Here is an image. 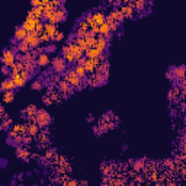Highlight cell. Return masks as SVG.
Returning <instances> with one entry per match:
<instances>
[{
    "mask_svg": "<svg viewBox=\"0 0 186 186\" xmlns=\"http://www.w3.org/2000/svg\"><path fill=\"white\" fill-rule=\"evenodd\" d=\"M34 119H35V124H37L39 128H45V127H48L50 122H51V116H50V114H48L45 109H38Z\"/></svg>",
    "mask_w": 186,
    "mask_h": 186,
    "instance_id": "obj_1",
    "label": "cell"
},
{
    "mask_svg": "<svg viewBox=\"0 0 186 186\" xmlns=\"http://www.w3.org/2000/svg\"><path fill=\"white\" fill-rule=\"evenodd\" d=\"M64 80H65L71 87H76V89H81V87H83V81H81V79H80V77H77V76H76V73H74L73 70H67V71L64 73Z\"/></svg>",
    "mask_w": 186,
    "mask_h": 186,
    "instance_id": "obj_2",
    "label": "cell"
},
{
    "mask_svg": "<svg viewBox=\"0 0 186 186\" xmlns=\"http://www.w3.org/2000/svg\"><path fill=\"white\" fill-rule=\"evenodd\" d=\"M65 18H67V12H65V9L61 6V8H58V9H54V12H52V15L50 16V19H48V23H58V22H63V21H65Z\"/></svg>",
    "mask_w": 186,
    "mask_h": 186,
    "instance_id": "obj_3",
    "label": "cell"
},
{
    "mask_svg": "<svg viewBox=\"0 0 186 186\" xmlns=\"http://www.w3.org/2000/svg\"><path fill=\"white\" fill-rule=\"evenodd\" d=\"M41 22V19H37L35 16H32V15H28L26 16V19L23 21V23H22V28L28 32V34H31V32H34L35 31V28H37V25Z\"/></svg>",
    "mask_w": 186,
    "mask_h": 186,
    "instance_id": "obj_4",
    "label": "cell"
},
{
    "mask_svg": "<svg viewBox=\"0 0 186 186\" xmlns=\"http://www.w3.org/2000/svg\"><path fill=\"white\" fill-rule=\"evenodd\" d=\"M102 60H103V58H93V60L86 58V61H84V64H83V67H84L86 73H90V74L96 73V68L101 65Z\"/></svg>",
    "mask_w": 186,
    "mask_h": 186,
    "instance_id": "obj_5",
    "label": "cell"
},
{
    "mask_svg": "<svg viewBox=\"0 0 186 186\" xmlns=\"http://www.w3.org/2000/svg\"><path fill=\"white\" fill-rule=\"evenodd\" d=\"M2 63L6 65V67H12L15 63H16V54L12 51V50H6V51H3V54H2Z\"/></svg>",
    "mask_w": 186,
    "mask_h": 186,
    "instance_id": "obj_6",
    "label": "cell"
},
{
    "mask_svg": "<svg viewBox=\"0 0 186 186\" xmlns=\"http://www.w3.org/2000/svg\"><path fill=\"white\" fill-rule=\"evenodd\" d=\"M51 64H52V68H54L55 73H64L67 70V63L63 57H55L51 61Z\"/></svg>",
    "mask_w": 186,
    "mask_h": 186,
    "instance_id": "obj_7",
    "label": "cell"
},
{
    "mask_svg": "<svg viewBox=\"0 0 186 186\" xmlns=\"http://www.w3.org/2000/svg\"><path fill=\"white\" fill-rule=\"evenodd\" d=\"M87 83H89L90 86H93V87H98V86H102V84H105V83H106V79H105L102 74L93 73V74L90 76V79L87 80Z\"/></svg>",
    "mask_w": 186,
    "mask_h": 186,
    "instance_id": "obj_8",
    "label": "cell"
},
{
    "mask_svg": "<svg viewBox=\"0 0 186 186\" xmlns=\"http://www.w3.org/2000/svg\"><path fill=\"white\" fill-rule=\"evenodd\" d=\"M57 90H58L60 93H63L64 96H68V95H71V93H73V87H71L64 79L57 83Z\"/></svg>",
    "mask_w": 186,
    "mask_h": 186,
    "instance_id": "obj_9",
    "label": "cell"
},
{
    "mask_svg": "<svg viewBox=\"0 0 186 186\" xmlns=\"http://www.w3.org/2000/svg\"><path fill=\"white\" fill-rule=\"evenodd\" d=\"M119 9V12L125 16V18H132L134 16V13H135V10H134V8H132V2H125L121 8H118Z\"/></svg>",
    "mask_w": 186,
    "mask_h": 186,
    "instance_id": "obj_10",
    "label": "cell"
},
{
    "mask_svg": "<svg viewBox=\"0 0 186 186\" xmlns=\"http://www.w3.org/2000/svg\"><path fill=\"white\" fill-rule=\"evenodd\" d=\"M67 47H68V48H70V51L74 54V57H76V61H77L79 58H81V57H83L84 51H83V50H81V48H80V47H79V45L74 42V41H70V42L67 44Z\"/></svg>",
    "mask_w": 186,
    "mask_h": 186,
    "instance_id": "obj_11",
    "label": "cell"
},
{
    "mask_svg": "<svg viewBox=\"0 0 186 186\" xmlns=\"http://www.w3.org/2000/svg\"><path fill=\"white\" fill-rule=\"evenodd\" d=\"M25 41L28 42V45H29V48H31V50H37V48H38V45H39V38H38L34 32L28 34V35H26V38H25Z\"/></svg>",
    "mask_w": 186,
    "mask_h": 186,
    "instance_id": "obj_12",
    "label": "cell"
},
{
    "mask_svg": "<svg viewBox=\"0 0 186 186\" xmlns=\"http://www.w3.org/2000/svg\"><path fill=\"white\" fill-rule=\"evenodd\" d=\"M50 63H51L50 54H47V52L38 54V57H37V65H39V67H47Z\"/></svg>",
    "mask_w": 186,
    "mask_h": 186,
    "instance_id": "obj_13",
    "label": "cell"
},
{
    "mask_svg": "<svg viewBox=\"0 0 186 186\" xmlns=\"http://www.w3.org/2000/svg\"><path fill=\"white\" fill-rule=\"evenodd\" d=\"M16 154H18V157H19L21 160H25V161H28V160H29V157H31V151H29V148H28L26 145L18 147Z\"/></svg>",
    "mask_w": 186,
    "mask_h": 186,
    "instance_id": "obj_14",
    "label": "cell"
},
{
    "mask_svg": "<svg viewBox=\"0 0 186 186\" xmlns=\"http://www.w3.org/2000/svg\"><path fill=\"white\" fill-rule=\"evenodd\" d=\"M96 73L98 74H102L105 79H108V76H109V63L106 60H102L101 65L96 68Z\"/></svg>",
    "mask_w": 186,
    "mask_h": 186,
    "instance_id": "obj_15",
    "label": "cell"
},
{
    "mask_svg": "<svg viewBox=\"0 0 186 186\" xmlns=\"http://www.w3.org/2000/svg\"><path fill=\"white\" fill-rule=\"evenodd\" d=\"M15 89H16V86L12 81V79H6V80L2 81V84H0V90H2L3 93L5 92H13Z\"/></svg>",
    "mask_w": 186,
    "mask_h": 186,
    "instance_id": "obj_16",
    "label": "cell"
},
{
    "mask_svg": "<svg viewBox=\"0 0 186 186\" xmlns=\"http://www.w3.org/2000/svg\"><path fill=\"white\" fill-rule=\"evenodd\" d=\"M106 47H108V39L99 35V37L96 38V45H95V48L103 54V52L106 51Z\"/></svg>",
    "mask_w": 186,
    "mask_h": 186,
    "instance_id": "obj_17",
    "label": "cell"
},
{
    "mask_svg": "<svg viewBox=\"0 0 186 186\" xmlns=\"http://www.w3.org/2000/svg\"><path fill=\"white\" fill-rule=\"evenodd\" d=\"M61 52H63V58L65 60V63H74L76 61V57H74V54L70 51V48L67 47V45H64L63 47V50H61Z\"/></svg>",
    "mask_w": 186,
    "mask_h": 186,
    "instance_id": "obj_18",
    "label": "cell"
},
{
    "mask_svg": "<svg viewBox=\"0 0 186 186\" xmlns=\"http://www.w3.org/2000/svg\"><path fill=\"white\" fill-rule=\"evenodd\" d=\"M92 18H93V22H95V25L101 26L102 23H105V13L102 10H96L92 13Z\"/></svg>",
    "mask_w": 186,
    "mask_h": 186,
    "instance_id": "obj_19",
    "label": "cell"
},
{
    "mask_svg": "<svg viewBox=\"0 0 186 186\" xmlns=\"http://www.w3.org/2000/svg\"><path fill=\"white\" fill-rule=\"evenodd\" d=\"M84 54H86V57L90 58V60H93V58H102V57H103V54H102L101 51H98L96 48H87V50L84 51Z\"/></svg>",
    "mask_w": 186,
    "mask_h": 186,
    "instance_id": "obj_20",
    "label": "cell"
},
{
    "mask_svg": "<svg viewBox=\"0 0 186 186\" xmlns=\"http://www.w3.org/2000/svg\"><path fill=\"white\" fill-rule=\"evenodd\" d=\"M12 131H15L19 135H25V134H28V124L26 122H23V124H15L13 128H12Z\"/></svg>",
    "mask_w": 186,
    "mask_h": 186,
    "instance_id": "obj_21",
    "label": "cell"
},
{
    "mask_svg": "<svg viewBox=\"0 0 186 186\" xmlns=\"http://www.w3.org/2000/svg\"><path fill=\"white\" fill-rule=\"evenodd\" d=\"M26 35H28V32H26L22 26H19V28H16V29H15V35H13V37H15V39H16V41H19V42H21V41H25Z\"/></svg>",
    "mask_w": 186,
    "mask_h": 186,
    "instance_id": "obj_22",
    "label": "cell"
},
{
    "mask_svg": "<svg viewBox=\"0 0 186 186\" xmlns=\"http://www.w3.org/2000/svg\"><path fill=\"white\" fill-rule=\"evenodd\" d=\"M44 32H45L48 37H51V39H52L54 34L57 32V26H55L54 23H44Z\"/></svg>",
    "mask_w": 186,
    "mask_h": 186,
    "instance_id": "obj_23",
    "label": "cell"
},
{
    "mask_svg": "<svg viewBox=\"0 0 186 186\" xmlns=\"http://www.w3.org/2000/svg\"><path fill=\"white\" fill-rule=\"evenodd\" d=\"M99 35L101 37H103V38H109L111 37V29H109V25L105 22V23H102L101 26H99Z\"/></svg>",
    "mask_w": 186,
    "mask_h": 186,
    "instance_id": "obj_24",
    "label": "cell"
},
{
    "mask_svg": "<svg viewBox=\"0 0 186 186\" xmlns=\"http://www.w3.org/2000/svg\"><path fill=\"white\" fill-rule=\"evenodd\" d=\"M41 132V128L35 124V122H32V124H28V134L29 135H32V137H37L38 134Z\"/></svg>",
    "mask_w": 186,
    "mask_h": 186,
    "instance_id": "obj_25",
    "label": "cell"
},
{
    "mask_svg": "<svg viewBox=\"0 0 186 186\" xmlns=\"http://www.w3.org/2000/svg\"><path fill=\"white\" fill-rule=\"evenodd\" d=\"M42 13H44V8H42V6L32 8V9L28 12V15H32V16H35L37 19H41V18H42Z\"/></svg>",
    "mask_w": 186,
    "mask_h": 186,
    "instance_id": "obj_26",
    "label": "cell"
},
{
    "mask_svg": "<svg viewBox=\"0 0 186 186\" xmlns=\"http://www.w3.org/2000/svg\"><path fill=\"white\" fill-rule=\"evenodd\" d=\"M173 73H174V77H176V79H179L180 81H183V79H185V67H183V65L174 67Z\"/></svg>",
    "mask_w": 186,
    "mask_h": 186,
    "instance_id": "obj_27",
    "label": "cell"
},
{
    "mask_svg": "<svg viewBox=\"0 0 186 186\" xmlns=\"http://www.w3.org/2000/svg\"><path fill=\"white\" fill-rule=\"evenodd\" d=\"M10 79H12V81L15 83V86H16V87H22V86L26 83V81L22 79V76H21V74H13V76H10Z\"/></svg>",
    "mask_w": 186,
    "mask_h": 186,
    "instance_id": "obj_28",
    "label": "cell"
},
{
    "mask_svg": "<svg viewBox=\"0 0 186 186\" xmlns=\"http://www.w3.org/2000/svg\"><path fill=\"white\" fill-rule=\"evenodd\" d=\"M144 6H145L144 0H135V2H132V8H134L135 12H143L144 10Z\"/></svg>",
    "mask_w": 186,
    "mask_h": 186,
    "instance_id": "obj_29",
    "label": "cell"
},
{
    "mask_svg": "<svg viewBox=\"0 0 186 186\" xmlns=\"http://www.w3.org/2000/svg\"><path fill=\"white\" fill-rule=\"evenodd\" d=\"M18 51L22 52V54H26V52L31 51V48H29V45H28L26 41H21V42L18 44Z\"/></svg>",
    "mask_w": 186,
    "mask_h": 186,
    "instance_id": "obj_30",
    "label": "cell"
},
{
    "mask_svg": "<svg viewBox=\"0 0 186 186\" xmlns=\"http://www.w3.org/2000/svg\"><path fill=\"white\" fill-rule=\"evenodd\" d=\"M73 71H74V73H76V76H77V77H80V79H84V77H86V74H87L83 65H76V67L73 68Z\"/></svg>",
    "mask_w": 186,
    "mask_h": 186,
    "instance_id": "obj_31",
    "label": "cell"
},
{
    "mask_svg": "<svg viewBox=\"0 0 186 186\" xmlns=\"http://www.w3.org/2000/svg\"><path fill=\"white\" fill-rule=\"evenodd\" d=\"M37 137H38V141H39L41 144H47V143L50 141V135H48V132H47V131H42V132H39Z\"/></svg>",
    "mask_w": 186,
    "mask_h": 186,
    "instance_id": "obj_32",
    "label": "cell"
},
{
    "mask_svg": "<svg viewBox=\"0 0 186 186\" xmlns=\"http://www.w3.org/2000/svg\"><path fill=\"white\" fill-rule=\"evenodd\" d=\"M9 137L13 140V143L15 144H22V135H19V134H16L15 131H9Z\"/></svg>",
    "mask_w": 186,
    "mask_h": 186,
    "instance_id": "obj_33",
    "label": "cell"
},
{
    "mask_svg": "<svg viewBox=\"0 0 186 186\" xmlns=\"http://www.w3.org/2000/svg\"><path fill=\"white\" fill-rule=\"evenodd\" d=\"M84 39H86V45H87V48H95V45H96V37L87 35Z\"/></svg>",
    "mask_w": 186,
    "mask_h": 186,
    "instance_id": "obj_34",
    "label": "cell"
},
{
    "mask_svg": "<svg viewBox=\"0 0 186 186\" xmlns=\"http://www.w3.org/2000/svg\"><path fill=\"white\" fill-rule=\"evenodd\" d=\"M13 99H15L13 92H5V93H3V102H5V103H12Z\"/></svg>",
    "mask_w": 186,
    "mask_h": 186,
    "instance_id": "obj_35",
    "label": "cell"
},
{
    "mask_svg": "<svg viewBox=\"0 0 186 186\" xmlns=\"http://www.w3.org/2000/svg\"><path fill=\"white\" fill-rule=\"evenodd\" d=\"M48 96L51 98V101H52V102H58V101H61V98H60V92H58V90H50Z\"/></svg>",
    "mask_w": 186,
    "mask_h": 186,
    "instance_id": "obj_36",
    "label": "cell"
},
{
    "mask_svg": "<svg viewBox=\"0 0 186 186\" xmlns=\"http://www.w3.org/2000/svg\"><path fill=\"white\" fill-rule=\"evenodd\" d=\"M74 42H76L83 51L87 50V45H86V39H84V38H77V37H76V38H74Z\"/></svg>",
    "mask_w": 186,
    "mask_h": 186,
    "instance_id": "obj_37",
    "label": "cell"
},
{
    "mask_svg": "<svg viewBox=\"0 0 186 186\" xmlns=\"http://www.w3.org/2000/svg\"><path fill=\"white\" fill-rule=\"evenodd\" d=\"M54 156H55V150H54V148H48V150H45V153H44V158H45V160H51Z\"/></svg>",
    "mask_w": 186,
    "mask_h": 186,
    "instance_id": "obj_38",
    "label": "cell"
},
{
    "mask_svg": "<svg viewBox=\"0 0 186 186\" xmlns=\"http://www.w3.org/2000/svg\"><path fill=\"white\" fill-rule=\"evenodd\" d=\"M144 167H145L144 160H137V161L134 163V169H135V172H140V170H143Z\"/></svg>",
    "mask_w": 186,
    "mask_h": 186,
    "instance_id": "obj_39",
    "label": "cell"
},
{
    "mask_svg": "<svg viewBox=\"0 0 186 186\" xmlns=\"http://www.w3.org/2000/svg\"><path fill=\"white\" fill-rule=\"evenodd\" d=\"M51 41V37H48L45 32H42L41 35H39V44H47V42H50Z\"/></svg>",
    "mask_w": 186,
    "mask_h": 186,
    "instance_id": "obj_40",
    "label": "cell"
},
{
    "mask_svg": "<svg viewBox=\"0 0 186 186\" xmlns=\"http://www.w3.org/2000/svg\"><path fill=\"white\" fill-rule=\"evenodd\" d=\"M32 138H34V137L29 135V134H28V135H22V144H23V145L31 144V143H32Z\"/></svg>",
    "mask_w": 186,
    "mask_h": 186,
    "instance_id": "obj_41",
    "label": "cell"
},
{
    "mask_svg": "<svg viewBox=\"0 0 186 186\" xmlns=\"http://www.w3.org/2000/svg\"><path fill=\"white\" fill-rule=\"evenodd\" d=\"M50 5H51V8H52V9H58V8H61V6H63V2H60V0H51Z\"/></svg>",
    "mask_w": 186,
    "mask_h": 186,
    "instance_id": "obj_42",
    "label": "cell"
},
{
    "mask_svg": "<svg viewBox=\"0 0 186 186\" xmlns=\"http://www.w3.org/2000/svg\"><path fill=\"white\" fill-rule=\"evenodd\" d=\"M42 86H44V83H42L41 80H35V81L32 83V89H35V90H41Z\"/></svg>",
    "mask_w": 186,
    "mask_h": 186,
    "instance_id": "obj_43",
    "label": "cell"
},
{
    "mask_svg": "<svg viewBox=\"0 0 186 186\" xmlns=\"http://www.w3.org/2000/svg\"><path fill=\"white\" fill-rule=\"evenodd\" d=\"M63 38H64V34H63L61 31H58V29H57V32L54 34V37H52V39H54V41H61Z\"/></svg>",
    "mask_w": 186,
    "mask_h": 186,
    "instance_id": "obj_44",
    "label": "cell"
},
{
    "mask_svg": "<svg viewBox=\"0 0 186 186\" xmlns=\"http://www.w3.org/2000/svg\"><path fill=\"white\" fill-rule=\"evenodd\" d=\"M19 74H21V76H22V79H23V80H25V81H26V80H28V79H31V76H32V74H31V73H29V71H28V70H25V68H23V70H22V71H21V73H19Z\"/></svg>",
    "mask_w": 186,
    "mask_h": 186,
    "instance_id": "obj_45",
    "label": "cell"
},
{
    "mask_svg": "<svg viewBox=\"0 0 186 186\" xmlns=\"http://www.w3.org/2000/svg\"><path fill=\"white\" fill-rule=\"evenodd\" d=\"M77 29H81V31H89V26H87V23H86L84 21H80V22H79Z\"/></svg>",
    "mask_w": 186,
    "mask_h": 186,
    "instance_id": "obj_46",
    "label": "cell"
},
{
    "mask_svg": "<svg viewBox=\"0 0 186 186\" xmlns=\"http://www.w3.org/2000/svg\"><path fill=\"white\" fill-rule=\"evenodd\" d=\"M108 25H109L111 32H112V31H116V29H118V26H119V23H118V22H112V23H108Z\"/></svg>",
    "mask_w": 186,
    "mask_h": 186,
    "instance_id": "obj_47",
    "label": "cell"
},
{
    "mask_svg": "<svg viewBox=\"0 0 186 186\" xmlns=\"http://www.w3.org/2000/svg\"><path fill=\"white\" fill-rule=\"evenodd\" d=\"M42 102H44V103H45V105H47V106H48V105H51V103H52V101H51V98H50V96H48V95H45V96H44V98H42Z\"/></svg>",
    "mask_w": 186,
    "mask_h": 186,
    "instance_id": "obj_48",
    "label": "cell"
},
{
    "mask_svg": "<svg viewBox=\"0 0 186 186\" xmlns=\"http://www.w3.org/2000/svg\"><path fill=\"white\" fill-rule=\"evenodd\" d=\"M31 5H32V8H38V6H41V0H32Z\"/></svg>",
    "mask_w": 186,
    "mask_h": 186,
    "instance_id": "obj_49",
    "label": "cell"
},
{
    "mask_svg": "<svg viewBox=\"0 0 186 186\" xmlns=\"http://www.w3.org/2000/svg\"><path fill=\"white\" fill-rule=\"evenodd\" d=\"M2 73H3V74H10V70H9V67H6V65H5V67L2 68Z\"/></svg>",
    "mask_w": 186,
    "mask_h": 186,
    "instance_id": "obj_50",
    "label": "cell"
},
{
    "mask_svg": "<svg viewBox=\"0 0 186 186\" xmlns=\"http://www.w3.org/2000/svg\"><path fill=\"white\" fill-rule=\"evenodd\" d=\"M52 51H55V47H54V45H48V48H47V54H48V52H52Z\"/></svg>",
    "mask_w": 186,
    "mask_h": 186,
    "instance_id": "obj_51",
    "label": "cell"
}]
</instances>
